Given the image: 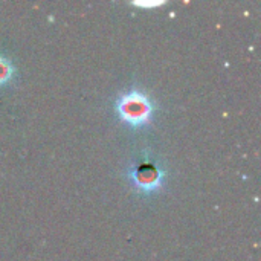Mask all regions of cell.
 <instances>
[{"label": "cell", "instance_id": "obj_4", "mask_svg": "<svg viewBox=\"0 0 261 261\" xmlns=\"http://www.w3.org/2000/svg\"><path fill=\"white\" fill-rule=\"evenodd\" d=\"M133 5H136V6H144V8H154V6L165 5V2H133Z\"/></svg>", "mask_w": 261, "mask_h": 261}, {"label": "cell", "instance_id": "obj_2", "mask_svg": "<svg viewBox=\"0 0 261 261\" xmlns=\"http://www.w3.org/2000/svg\"><path fill=\"white\" fill-rule=\"evenodd\" d=\"M133 185L138 191L144 194L156 193L164 185V171L150 162H142L136 167H133L128 173Z\"/></svg>", "mask_w": 261, "mask_h": 261}, {"label": "cell", "instance_id": "obj_3", "mask_svg": "<svg viewBox=\"0 0 261 261\" xmlns=\"http://www.w3.org/2000/svg\"><path fill=\"white\" fill-rule=\"evenodd\" d=\"M12 75H14V66L11 64L8 58L0 55V86H5L6 83H9Z\"/></svg>", "mask_w": 261, "mask_h": 261}, {"label": "cell", "instance_id": "obj_1", "mask_svg": "<svg viewBox=\"0 0 261 261\" xmlns=\"http://www.w3.org/2000/svg\"><path fill=\"white\" fill-rule=\"evenodd\" d=\"M115 109L125 124L132 127H142L151 122L154 104L144 92L132 90L116 99Z\"/></svg>", "mask_w": 261, "mask_h": 261}]
</instances>
